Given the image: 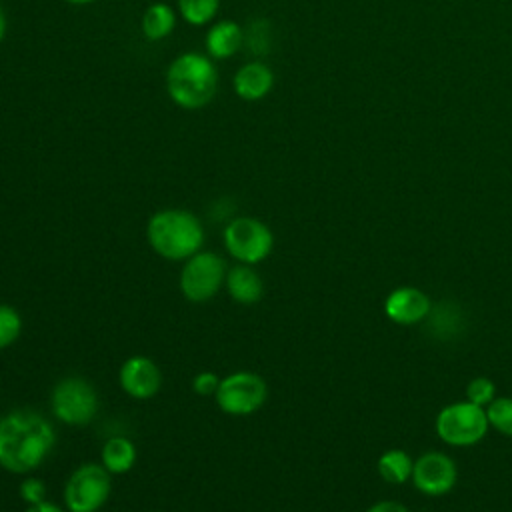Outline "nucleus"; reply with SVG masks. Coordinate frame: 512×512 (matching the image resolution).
Listing matches in <instances>:
<instances>
[{
  "label": "nucleus",
  "mask_w": 512,
  "mask_h": 512,
  "mask_svg": "<svg viewBox=\"0 0 512 512\" xmlns=\"http://www.w3.org/2000/svg\"><path fill=\"white\" fill-rule=\"evenodd\" d=\"M56 446V430L42 414L14 408L0 416V466L12 474L36 470Z\"/></svg>",
  "instance_id": "nucleus-1"
},
{
  "label": "nucleus",
  "mask_w": 512,
  "mask_h": 512,
  "mask_svg": "<svg viewBox=\"0 0 512 512\" xmlns=\"http://www.w3.org/2000/svg\"><path fill=\"white\" fill-rule=\"evenodd\" d=\"M218 90V68L208 54L188 50L178 54L166 68L168 98L182 110L208 106Z\"/></svg>",
  "instance_id": "nucleus-2"
},
{
  "label": "nucleus",
  "mask_w": 512,
  "mask_h": 512,
  "mask_svg": "<svg viewBox=\"0 0 512 512\" xmlns=\"http://www.w3.org/2000/svg\"><path fill=\"white\" fill-rule=\"evenodd\" d=\"M150 248L166 260H186L200 252L204 228L200 218L184 208H164L154 212L146 224Z\"/></svg>",
  "instance_id": "nucleus-3"
},
{
  "label": "nucleus",
  "mask_w": 512,
  "mask_h": 512,
  "mask_svg": "<svg viewBox=\"0 0 512 512\" xmlns=\"http://www.w3.org/2000/svg\"><path fill=\"white\" fill-rule=\"evenodd\" d=\"M222 242L234 260L252 266L270 256L274 248V234L254 216H236L226 224Z\"/></svg>",
  "instance_id": "nucleus-4"
},
{
  "label": "nucleus",
  "mask_w": 512,
  "mask_h": 512,
  "mask_svg": "<svg viewBox=\"0 0 512 512\" xmlns=\"http://www.w3.org/2000/svg\"><path fill=\"white\" fill-rule=\"evenodd\" d=\"M486 410L462 400L444 406L436 416V434L450 446L478 444L488 432Z\"/></svg>",
  "instance_id": "nucleus-5"
},
{
  "label": "nucleus",
  "mask_w": 512,
  "mask_h": 512,
  "mask_svg": "<svg viewBox=\"0 0 512 512\" xmlns=\"http://www.w3.org/2000/svg\"><path fill=\"white\" fill-rule=\"evenodd\" d=\"M50 408L60 422L86 426L98 412L96 388L80 376H66L52 388Z\"/></svg>",
  "instance_id": "nucleus-6"
},
{
  "label": "nucleus",
  "mask_w": 512,
  "mask_h": 512,
  "mask_svg": "<svg viewBox=\"0 0 512 512\" xmlns=\"http://www.w3.org/2000/svg\"><path fill=\"white\" fill-rule=\"evenodd\" d=\"M266 396L268 386L262 376L250 370H238L220 378L214 400L230 416H248L264 406Z\"/></svg>",
  "instance_id": "nucleus-7"
},
{
  "label": "nucleus",
  "mask_w": 512,
  "mask_h": 512,
  "mask_svg": "<svg viewBox=\"0 0 512 512\" xmlns=\"http://www.w3.org/2000/svg\"><path fill=\"white\" fill-rule=\"evenodd\" d=\"M226 272V262L216 252L200 250L186 258L180 270V292L190 302H208L224 284Z\"/></svg>",
  "instance_id": "nucleus-8"
},
{
  "label": "nucleus",
  "mask_w": 512,
  "mask_h": 512,
  "mask_svg": "<svg viewBox=\"0 0 512 512\" xmlns=\"http://www.w3.org/2000/svg\"><path fill=\"white\" fill-rule=\"evenodd\" d=\"M110 472L102 464L78 466L64 486V504L70 512H98L110 496Z\"/></svg>",
  "instance_id": "nucleus-9"
},
{
  "label": "nucleus",
  "mask_w": 512,
  "mask_h": 512,
  "mask_svg": "<svg viewBox=\"0 0 512 512\" xmlns=\"http://www.w3.org/2000/svg\"><path fill=\"white\" fill-rule=\"evenodd\" d=\"M458 472L452 458L442 452H424L414 460L412 482L426 496H442L456 484Z\"/></svg>",
  "instance_id": "nucleus-10"
},
{
  "label": "nucleus",
  "mask_w": 512,
  "mask_h": 512,
  "mask_svg": "<svg viewBox=\"0 0 512 512\" xmlns=\"http://www.w3.org/2000/svg\"><path fill=\"white\" fill-rule=\"evenodd\" d=\"M118 382L128 396L136 400H148L158 394L162 386V374L152 358L136 354L124 360L120 366Z\"/></svg>",
  "instance_id": "nucleus-11"
},
{
  "label": "nucleus",
  "mask_w": 512,
  "mask_h": 512,
  "mask_svg": "<svg viewBox=\"0 0 512 512\" xmlns=\"http://www.w3.org/2000/svg\"><path fill=\"white\" fill-rule=\"evenodd\" d=\"M430 298L414 286H400L392 290L384 300V314L400 326L422 322L430 314Z\"/></svg>",
  "instance_id": "nucleus-12"
},
{
  "label": "nucleus",
  "mask_w": 512,
  "mask_h": 512,
  "mask_svg": "<svg viewBox=\"0 0 512 512\" xmlns=\"http://www.w3.org/2000/svg\"><path fill=\"white\" fill-rule=\"evenodd\" d=\"M232 88L240 100L258 102L274 88V72L262 60L246 62L234 72Z\"/></svg>",
  "instance_id": "nucleus-13"
},
{
  "label": "nucleus",
  "mask_w": 512,
  "mask_h": 512,
  "mask_svg": "<svg viewBox=\"0 0 512 512\" xmlns=\"http://www.w3.org/2000/svg\"><path fill=\"white\" fill-rule=\"evenodd\" d=\"M244 46V28L234 20H216L206 36L204 48L212 60H228Z\"/></svg>",
  "instance_id": "nucleus-14"
},
{
  "label": "nucleus",
  "mask_w": 512,
  "mask_h": 512,
  "mask_svg": "<svg viewBox=\"0 0 512 512\" xmlns=\"http://www.w3.org/2000/svg\"><path fill=\"white\" fill-rule=\"evenodd\" d=\"M224 286L238 304H256L264 294V282L250 264H236L226 272Z\"/></svg>",
  "instance_id": "nucleus-15"
},
{
  "label": "nucleus",
  "mask_w": 512,
  "mask_h": 512,
  "mask_svg": "<svg viewBox=\"0 0 512 512\" xmlns=\"http://www.w3.org/2000/svg\"><path fill=\"white\" fill-rule=\"evenodd\" d=\"M176 10L166 2H152L146 6L140 18V30L146 40L160 42L168 38L176 28Z\"/></svg>",
  "instance_id": "nucleus-16"
},
{
  "label": "nucleus",
  "mask_w": 512,
  "mask_h": 512,
  "mask_svg": "<svg viewBox=\"0 0 512 512\" xmlns=\"http://www.w3.org/2000/svg\"><path fill=\"white\" fill-rule=\"evenodd\" d=\"M136 464V446L124 436H112L102 446V466L110 474H126Z\"/></svg>",
  "instance_id": "nucleus-17"
},
{
  "label": "nucleus",
  "mask_w": 512,
  "mask_h": 512,
  "mask_svg": "<svg viewBox=\"0 0 512 512\" xmlns=\"http://www.w3.org/2000/svg\"><path fill=\"white\" fill-rule=\"evenodd\" d=\"M414 460L404 450H386L378 458V474L390 484H404L412 478Z\"/></svg>",
  "instance_id": "nucleus-18"
},
{
  "label": "nucleus",
  "mask_w": 512,
  "mask_h": 512,
  "mask_svg": "<svg viewBox=\"0 0 512 512\" xmlns=\"http://www.w3.org/2000/svg\"><path fill=\"white\" fill-rule=\"evenodd\" d=\"M176 4L178 16L196 28L210 24L220 10V0H178Z\"/></svg>",
  "instance_id": "nucleus-19"
},
{
  "label": "nucleus",
  "mask_w": 512,
  "mask_h": 512,
  "mask_svg": "<svg viewBox=\"0 0 512 512\" xmlns=\"http://www.w3.org/2000/svg\"><path fill=\"white\" fill-rule=\"evenodd\" d=\"M244 44L248 46V50L254 56H262L270 50L272 44V30H270V22L264 18L252 20L248 24V28L244 30Z\"/></svg>",
  "instance_id": "nucleus-20"
},
{
  "label": "nucleus",
  "mask_w": 512,
  "mask_h": 512,
  "mask_svg": "<svg viewBox=\"0 0 512 512\" xmlns=\"http://www.w3.org/2000/svg\"><path fill=\"white\" fill-rule=\"evenodd\" d=\"M484 410L488 416V424L504 436L512 438V398L496 396Z\"/></svg>",
  "instance_id": "nucleus-21"
},
{
  "label": "nucleus",
  "mask_w": 512,
  "mask_h": 512,
  "mask_svg": "<svg viewBox=\"0 0 512 512\" xmlns=\"http://www.w3.org/2000/svg\"><path fill=\"white\" fill-rule=\"evenodd\" d=\"M22 332V316L14 306L0 304V350L12 346Z\"/></svg>",
  "instance_id": "nucleus-22"
},
{
  "label": "nucleus",
  "mask_w": 512,
  "mask_h": 512,
  "mask_svg": "<svg viewBox=\"0 0 512 512\" xmlns=\"http://www.w3.org/2000/svg\"><path fill=\"white\" fill-rule=\"evenodd\" d=\"M496 398V384L486 378V376H476L474 380L468 382L466 386V400L480 406V408H486L492 400Z\"/></svg>",
  "instance_id": "nucleus-23"
},
{
  "label": "nucleus",
  "mask_w": 512,
  "mask_h": 512,
  "mask_svg": "<svg viewBox=\"0 0 512 512\" xmlns=\"http://www.w3.org/2000/svg\"><path fill=\"white\" fill-rule=\"evenodd\" d=\"M18 494L28 506H32V504H38V502L46 500V486L40 478L30 476V478L22 480V484L18 488Z\"/></svg>",
  "instance_id": "nucleus-24"
},
{
  "label": "nucleus",
  "mask_w": 512,
  "mask_h": 512,
  "mask_svg": "<svg viewBox=\"0 0 512 512\" xmlns=\"http://www.w3.org/2000/svg\"><path fill=\"white\" fill-rule=\"evenodd\" d=\"M220 384V378L214 372H198L192 380V390L200 396H214L216 388Z\"/></svg>",
  "instance_id": "nucleus-25"
},
{
  "label": "nucleus",
  "mask_w": 512,
  "mask_h": 512,
  "mask_svg": "<svg viewBox=\"0 0 512 512\" xmlns=\"http://www.w3.org/2000/svg\"><path fill=\"white\" fill-rule=\"evenodd\" d=\"M366 512H408V508L396 500H380L372 504Z\"/></svg>",
  "instance_id": "nucleus-26"
},
{
  "label": "nucleus",
  "mask_w": 512,
  "mask_h": 512,
  "mask_svg": "<svg viewBox=\"0 0 512 512\" xmlns=\"http://www.w3.org/2000/svg\"><path fill=\"white\" fill-rule=\"evenodd\" d=\"M26 512H64L60 506H56V504H52V502H48V500H42V502H38V504H32V506H28V510Z\"/></svg>",
  "instance_id": "nucleus-27"
},
{
  "label": "nucleus",
  "mask_w": 512,
  "mask_h": 512,
  "mask_svg": "<svg viewBox=\"0 0 512 512\" xmlns=\"http://www.w3.org/2000/svg\"><path fill=\"white\" fill-rule=\"evenodd\" d=\"M6 30H8V16H6V12H4V6L0 4V44H2L4 38H6Z\"/></svg>",
  "instance_id": "nucleus-28"
},
{
  "label": "nucleus",
  "mask_w": 512,
  "mask_h": 512,
  "mask_svg": "<svg viewBox=\"0 0 512 512\" xmlns=\"http://www.w3.org/2000/svg\"><path fill=\"white\" fill-rule=\"evenodd\" d=\"M64 2H68L72 6H86V4H94L96 0H64Z\"/></svg>",
  "instance_id": "nucleus-29"
}]
</instances>
